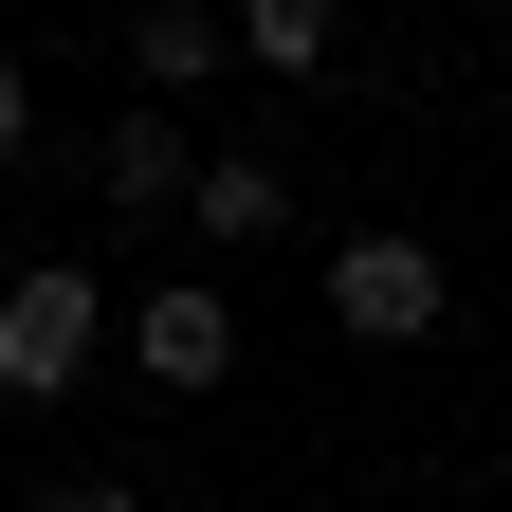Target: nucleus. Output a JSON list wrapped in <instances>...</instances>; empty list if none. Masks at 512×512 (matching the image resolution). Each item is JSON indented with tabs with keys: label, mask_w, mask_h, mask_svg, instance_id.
<instances>
[{
	"label": "nucleus",
	"mask_w": 512,
	"mask_h": 512,
	"mask_svg": "<svg viewBox=\"0 0 512 512\" xmlns=\"http://www.w3.org/2000/svg\"><path fill=\"white\" fill-rule=\"evenodd\" d=\"M220 37L256 74H311V55H330V0H220Z\"/></svg>",
	"instance_id": "nucleus-6"
},
{
	"label": "nucleus",
	"mask_w": 512,
	"mask_h": 512,
	"mask_svg": "<svg viewBox=\"0 0 512 512\" xmlns=\"http://www.w3.org/2000/svg\"><path fill=\"white\" fill-rule=\"evenodd\" d=\"M183 220H202L220 256H256V238H293V183H275V147H202V165H183Z\"/></svg>",
	"instance_id": "nucleus-5"
},
{
	"label": "nucleus",
	"mask_w": 512,
	"mask_h": 512,
	"mask_svg": "<svg viewBox=\"0 0 512 512\" xmlns=\"http://www.w3.org/2000/svg\"><path fill=\"white\" fill-rule=\"evenodd\" d=\"M330 330H348V348H439V330H458V275H439V238H403V220L330 238Z\"/></svg>",
	"instance_id": "nucleus-1"
},
{
	"label": "nucleus",
	"mask_w": 512,
	"mask_h": 512,
	"mask_svg": "<svg viewBox=\"0 0 512 512\" xmlns=\"http://www.w3.org/2000/svg\"><path fill=\"white\" fill-rule=\"evenodd\" d=\"M92 348H110V293L74 275V256H37V275L0 293V403H74Z\"/></svg>",
	"instance_id": "nucleus-2"
},
{
	"label": "nucleus",
	"mask_w": 512,
	"mask_h": 512,
	"mask_svg": "<svg viewBox=\"0 0 512 512\" xmlns=\"http://www.w3.org/2000/svg\"><path fill=\"white\" fill-rule=\"evenodd\" d=\"M110 348L165 384V403H220L238 384V293L220 275H165V293H110Z\"/></svg>",
	"instance_id": "nucleus-3"
},
{
	"label": "nucleus",
	"mask_w": 512,
	"mask_h": 512,
	"mask_svg": "<svg viewBox=\"0 0 512 512\" xmlns=\"http://www.w3.org/2000/svg\"><path fill=\"white\" fill-rule=\"evenodd\" d=\"M19 147H37V74L0 55V165H19Z\"/></svg>",
	"instance_id": "nucleus-8"
},
{
	"label": "nucleus",
	"mask_w": 512,
	"mask_h": 512,
	"mask_svg": "<svg viewBox=\"0 0 512 512\" xmlns=\"http://www.w3.org/2000/svg\"><path fill=\"white\" fill-rule=\"evenodd\" d=\"M37 512H147V494H128V476H55Z\"/></svg>",
	"instance_id": "nucleus-9"
},
{
	"label": "nucleus",
	"mask_w": 512,
	"mask_h": 512,
	"mask_svg": "<svg viewBox=\"0 0 512 512\" xmlns=\"http://www.w3.org/2000/svg\"><path fill=\"white\" fill-rule=\"evenodd\" d=\"M220 55H238V37L202 19V0H183V19H128V74H147V92H202Z\"/></svg>",
	"instance_id": "nucleus-7"
},
{
	"label": "nucleus",
	"mask_w": 512,
	"mask_h": 512,
	"mask_svg": "<svg viewBox=\"0 0 512 512\" xmlns=\"http://www.w3.org/2000/svg\"><path fill=\"white\" fill-rule=\"evenodd\" d=\"M183 165H202V147H183V92H147V110L92 147V202H110V220H165V202H183Z\"/></svg>",
	"instance_id": "nucleus-4"
}]
</instances>
